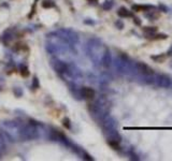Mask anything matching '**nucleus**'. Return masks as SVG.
Wrapping results in <instances>:
<instances>
[{
	"instance_id": "obj_1",
	"label": "nucleus",
	"mask_w": 172,
	"mask_h": 161,
	"mask_svg": "<svg viewBox=\"0 0 172 161\" xmlns=\"http://www.w3.org/2000/svg\"><path fill=\"white\" fill-rule=\"evenodd\" d=\"M41 135V128L39 125L28 122L26 125H23L21 130V139L22 140H35Z\"/></svg>"
},
{
	"instance_id": "obj_2",
	"label": "nucleus",
	"mask_w": 172,
	"mask_h": 161,
	"mask_svg": "<svg viewBox=\"0 0 172 161\" xmlns=\"http://www.w3.org/2000/svg\"><path fill=\"white\" fill-rule=\"evenodd\" d=\"M23 125L16 122H3V128L4 130L12 135L14 139L21 137V130Z\"/></svg>"
},
{
	"instance_id": "obj_3",
	"label": "nucleus",
	"mask_w": 172,
	"mask_h": 161,
	"mask_svg": "<svg viewBox=\"0 0 172 161\" xmlns=\"http://www.w3.org/2000/svg\"><path fill=\"white\" fill-rule=\"evenodd\" d=\"M52 67L57 73H66L68 72V66L63 61L58 60V59H53L52 60Z\"/></svg>"
},
{
	"instance_id": "obj_4",
	"label": "nucleus",
	"mask_w": 172,
	"mask_h": 161,
	"mask_svg": "<svg viewBox=\"0 0 172 161\" xmlns=\"http://www.w3.org/2000/svg\"><path fill=\"white\" fill-rule=\"evenodd\" d=\"M56 34H58V36H60L61 39H63L66 42H74V41H76V34H73V32H71V31L69 30H58Z\"/></svg>"
},
{
	"instance_id": "obj_5",
	"label": "nucleus",
	"mask_w": 172,
	"mask_h": 161,
	"mask_svg": "<svg viewBox=\"0 0 172 161\" xmlns=\"http://www.w3.org/2000/svg\"><path fill=\"white\" fill-rule=\"evenodd\" d=\"M137 66H138V69L145 75H153L154 74V70L144 62H138Z\"/></svg>"
},
{
	"instance_id": "obj_6",
	"label": "nucleus",
	"mask_w": 172,
	"mask_h": 161,
	"mask_svg": "<svg viewBox=\"0 0 172 161\" xmlns=\"http://www.w3.org/2000/svg\"><path fill=\"white\" fill-rule=\"evenodd\" d=\"M81 92H82V96L84 98H87V99H91V98L95 97V90L91 88H88V87L82 88Z\"/></svg>"
},
{
	"instance_id": "obj_7",
	"label": "nucleus",
	"mask_w": 172,
	"mask_h": 161,
	"mask_svg": "<svg viewBox=\"0 0 172 161\" xmlns=\"http://www.w3.org/2000/svg\"><path fill=\"white\" fill-rule=\"evenodd\" d=\"M128 10L124 9V8H122L119 11H118V15H121V16H130V13L129 12H127Z\"/></svg>"
}]
</instances>
